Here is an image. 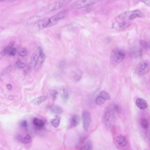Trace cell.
Listing matches in <instances>:
<instances>
[{
  "label": "cell",
  "mask_w": 150,
  "mask_h": 150,
  "mask_svg": "<svg viewBox=\"0 0 150 150\" xmlns=\"http://www.w3.org/2000/svg\"><path fill=\"white\" fill-rule=\"evenodd\" d=\"M45 55L41 47H38L32 55L29 62L30 68L38 70L40 68L45 59Z\"/></svg>",
  "instance_id": "cell-1"
},
{
  "label": "cell",
  "mask_w": 150,
  "mask_h": 150,
  "mask_svg": "<svg viewBox=\"0 0 150 150\" xmlns=\"http://www.w3.org/2000/svg\"><path fill=\"white\" fill-rule=\"evenodd\" d=\"M144 14L138 10L128 11L121 13L118 16L117 18L122 21H128L137 18H142Z\"/></svg>",
  "instance_id": "cell-2"
},
{
  "label": "cell",
  "mask_w": 150,
  "mask_h": 150,
  "mask_svg": "<svg viewBox=\"0 0 150 150\" xmlns=\"http://www.w3.org/2000/svg\"><path fill=\"white\" fill-rule=\"evenodd\" d=\"M125 53L124 51L119 48H116L113 50L110 55L111 64L116 66L119 64L124 59Z\"/></svg>",
  "instance_id": "cell-3"
},
{
  "label": "cell",
  "mask_w": 150,
  "mask_h": 150,
  "mask_svg": "<svg viewBox=\"0 0 150 150\" xmlns=\"http://www.w3.org/2000/svg\"><path fill=\"white\" fill-rule=\"evenodd\" d=\"M103 120L106 128L108 130H111L114 126L115 122V117L112 110L107 108L104 115Z\"/></svg>",
  "instance_id": "cell-4"
},
{
  "label": "cell",
  "mask_w": 150,
  "mask_h": 150,
  "mask_svg": "<svg viewBox=\"0 0 150 150\" xmlns=\"http://www.w3.org/2000/svg\"><path fill=\"white\" fill-rule=\"evenodd\" d=\"M102 0H77L71 4V8L73 9H81L90 7L96 3Z\"/></svg>",
  "instance_id": "cell-5"
},
{
  "label": "cell",
  "mask_w": 150,
  "mask_h": 150,
  "mask_svg": "<svg viewBox=\"0 0 150 150\" xmlns=\"http://www.w3.org/2000/svg\"><path fill=\"white\" fill-rule=\"evenodd\" d=\"M68 13V12L67 11H63L58 12L51 17L48 18V28L57 24L61 20L67 16Z\"/></svg>",
  "instance_id": "cell-6"
},
{
  "label": "cell",
  "mask_w": 150,
  "mask_h": 150,
  "mask_svg": "<svg viewBox=\"0 0 150 150\" xmlns=\"http://www.w3.org/2000/svg\"><path fill=\"white\" fill-rule=\"evenodd\" d=\"M150 64L148 61H142L136 66L135 72L140 76H144L149 72Z\"/></svg>",
  "instance_id": "cell-7"
},
{
  "label": "cell",
  "mask_w": 150,
  "mask_h": 150,
  "mask_svg": "<svg viewBox=\"0 0 150 150\" xmlns=\"http://www.w3.org/2000/svg\"><path fill=\"white\" fill-rule=\"evenodd\" d=\"M72 1V0H60L55 2L48 5L47 8V11L48 12H53L55 11L60 9L69 4Z\"/></svg>",
  "instance_id": "cell-8"
},
{
  "label": "cell",
  "mask_w": 150,
  "mask_h": 150,
  "mask_svg": "<svg viewBox=\"0 0 150 150\" xmlns=\"http://www.w3.org/2000/svg\"><path fill=\"white\" fill-rule=\"evenodd\" d=\"M83 127L85 131H87L90 127L91 122V116L90 113L87 111H84L82 115Z\"/></svg>",
  "instance_id": "cell-9"
},
{
  "label": "cell",
  "mask_w": 150,
  "mask_h": 150,
  "mask_svg": "<svg viewBox=\"0 0 150 150\" xmlns=\"http://www.w3.org/2000/svg\"><path fill=\"white\" fill-rule=\"evenodd\" d=\"M130 23L128 21H122L115 23L113 25V28L117 30H123L130 26Z\"/></svg>",
  "instance_id": "cell-10"
},
{
  "label": "cell",
  "mask_w": 150,
  "mask_h": 150,
  "mask_svg": "<svg viewBox=\"0 0 150 150\" xmlns=\"http://www.w3.org/2000/svg\"><path fill=\"white\" fill-rule=\"evenodd\" d=\"M116 142L119 146L121 147H125L128 144L127 139L124 136L119 135L116 139Z\"/></svg>",
  "instance_id": "cell-11"
},
{
  "label": "cell",
  "mask_w": 150,
  "mask_h": 150,
  "mask_svg": "<svg viewBox=\"0 0 150 150\" xmlns=\"http://www.w3.org/2000/svg\"><path fill=\"white\" fill-rule=\"evenodd\" d=\"M136 105L138 108L142 110H144L148 107V104L146 100L141 98H139L136 99Z\"/></svg>",
  "instance_id": "cell-12"
},
{
  "label": "cell",
  "mask_w": 150,
  "mask_h": 150,
  "mask_svg": "<svg viewBox=\"0 0 150 150\" xmlns=\"http://www.w3.org/2000/svg\"><path fill=\"white\" fill-rule=\"evenodd\" d=\"M15 42L14 41H12L11 43H10L9 45H8L6 47H4L1 52H0V59L2 58L3 57L5 56L6 54H9L10 50L15 45Z\"/></svg>",
  "instance_id": "cell-13"
},
{
  "label": "cell",
  "mask_w": 150,
  "mask_h": 150,
  "mask_svg": "<svg viewBox=\"0 0 150 150\" xmlns=\"http://www.w3.org/2000/svg\"><path fill=\"white\" fill-rule=\"evenodd\" d=\"M130 55L132 57L134 58H137L140 57L141 54H142V51L140 48L138 47H134L132 48V49L130 50Z\"/></svg>",
  "instance_id": "cell-14"
},
{
  "label": "cell",
  "mask_w": 150,
  "mask_h": 150,
  "mask_svg": "<svg viewBox=\"0 0 150 150\" xmlns=\"http://www.w3.org/2000/svg\"><path fill=\"white\" fill-rule=\"evenodd\" d=\"M18 140L22 143L24 144H29L32 142V138L31 136L29 134L26 135L24 137H22L21 136L18 135L17 137Z\"/></svg>",
  "instance_id": "cell-15"
},
{
  "label": "cell",
  "mask_w": 150,
  "mask_h": 150,
  "mask_svg": "<svg viewBox=\"0 0 150 150\" xmlns=\"http://www.w3.org/2000/svg\"><path fill=\"white\" fill-rule=\"evenodd\" d=\"M80 122V117L77 115H74L70 119V126L72 127H77Z\"/></svg>",
  "instance_id": "cell-16"
},
{
  "label": "cell",
  "mask_w": 150,
  "mask_h": 150,
  "mask_svg": "<svg viewBox=\"0 0 150 150\" xmlns=\"http://www.w3.org/2000/svg\"><path fill=\"white\" fill-rule=\"evenodd\" d=\"M47 97L46 96H41V97H38V98L34 99L31 103L33 105H39L44 101H45Z\"/></svg>",
  "instance_id": "cell-17"
},
{
  "label": "cell",
  "mask_w": 150,
  "mask_h": 150,
  "mask_svg": "<svg viewBox=\"0 0 150 150\" xmlns=\"http://www.w3.org/2000/svg\"><path fill=\"white\" fill-rule=\"evenodd\" d=\"M60 94L63 99L65 101H67L69 98L70 93L68 89H62L60 91Z\"/></svg>",
  "instance_id": "cell-18"
},
{
  "label": "cell",
  "mask_w": 150,
  "mask_h": 150,
  "mask_svg": "<svg viewBox=\"0 0 150 150\" xmlns=\"http://www.w3.org/2000/svg\"><path fill=\"white\" fill-rule=\"evenodd\" d=\"M92 144L90 140L84 143L83 145L81 147L80 150H92Z\"/></svg>",
  "instance_id": "cell-19"
},
{
  "label": "cell",
  "mask_w": 150,
  "mask_h": 150,
  "mask_svg": "<svg viewBox=\"0 0 150 150\" xmlns=\"http://www.w3.org/2000/svg\"><path fill=\"white\" fill-rule=\"evenodd\" d=\"M33 123L34 126L38 128H42L45 126L44 121L41 119L38 118H35L33 119Z\"/></svg>",
  "instance_id": "cell-20"
},
{
  "label": "cell",
  "mask_w": 150,
  "mask_h": 150,
  "mask_svg": "<svg viewBox=\"0 0 150 150\" xmlns=\"http://www.w3.org/2000/svg\"><path fill=\"white\" fill-rule=\"evenodd\" d=\"M60 118L58 115H55L53 119L51 121V125L55 128H57L60 125Z\"/></svg>",
  "instance_id": "cell-21"
},
{
  "label": "cell",
  "mask_w": 150,
  "mask_h": 150,
  "mask_svg": "<svg viewBox=\"0 0 150 150\" xmlns=\"http://www.w3.org/2000/svg\"><path fill=\"white\" fill-rule=\"evenodd\" d=\"M58 94V91L55 89H53L50 90L48 93V95L49 98L53 100H55L57 98V95Z\"/></svg>",
  "instance_id": "cell-22"
},
{
  "label": "cell",
  "mask_w": 150,
  "mask_h": 150,
  "mask_svg": "<svg viewBox=\"0 0 150 150\" xmlns=\"http://www.w3.org/2000/svg\"><path fill=\"white\" fill-rule=\"evenodd\" d=\"M51 110L54 113L57 114H60L62 113L63 112V110L60 107L57 105H53L51 107Z\"/></svg>",
  "instance_id": "cell-23"
},
{
  "label": "cell",
  "mask_w": 150,
  "mask_h": 150,
  "mask_svg": "<svg viewBox=\"0 0 150 150\" xmlns=\"http://www.w3.org/2000/svg\"><path fill=\"white\" fill-rule=\"evenodd\" d=\"M100 95L105 100H109L110 99V96L109 93L105 91H102L100 93Z\"/></svg>",
  "instance_id": "cell-24"
},
{
  "label": "cell",
  "mask_w": 150,
  "mask_h": 150,
  "mask_svg": "<svg viewBox=\"0 0 150 150\" xmlns=\"http://www.w3.org/2000/svg\"><path fill=\"white\" fill-rule=\"evenodd\" d=\"M105 102V100L101 97L100 95H99L96 98V102L97 105H103Z\"/></svg>",
  "instance_id": "cell-25"
},
{
  "label": "cell",
  "mask_w": 150,
  "mask_h": 150,
  "mask_svg": "<svg viewBox=\"0 0 150 150\" xmlns=\"http://www.w3.org/2000/svg\"><path fill=\"white\" fill-rule=\"evenodd\" d=\"M141 125L144 129H147L149 127V122L146 119H144L141 120Z\"/></svg>",
  "instance_id": "cell-26"
},
{
  "label": "cell",
  "mask_w": 150,
  "mask_h": 150,
  "mask_svg": "<svg viewBox=\"0 0 150 150\" xmlns=\"http://www.w3.org/2000/svg\"><path fill=\"white\" fill-rule=\"evenodd\" d=\"M27 54V51L25 48L23 47L19 49L18 51V54L21 57H25Z\"/></svg>",
  "instance_id": "cell-27"
},
{
  "label": "cell",
  "mask_w": 150,
  "mask_h": 150,
  "mask_svg": "<svg viewBox=\"0 0 150 150\" xmlns=\"http://www.w3.org/2000/svg\"><path fill=\"white\" fill-rule=\"evenodd\" d=\"M140 44H141V46L146 50H148L149 48V45L146 41H144V40H141L140 41Z\"/></svg>",
  "instance_id": "cell-28"
},
{
  "label": "cell",
  "mask_w": 150,
  "mask_h": 150,
  "mask_svg": "<svg viewBox=\"0 0 150 150\" xmlns=\"http://www.w3.org/2000/svg\"><path fill=\"white\" fill-rule=\"evenodd\" d=\"M16 65L17 67L19 68H24L26 67V64L20 61L17 62Z\"/></svg>",
  "instance_id": "cell-29"
},
{
  "label": "cell",
  "mask_w": 150,
  "mask_h": 150,
  "mask_svg": "<svg viewBox=\"0 0 150 150\" xmlns=\"http://www.w3.org/2000/svg\"><path fill=\"white\" fill-rule=\"evenodd\" d=\"M16 48L12 47L10 50L9 52V54L10 56H14L16 55Z\"/></svg>",
  "instance_id": "cell-30"
},
{
  "label": "cell",
  "mask_w": 150,
  "mask_h": 150,
  "mask_svg": "<svg viewBox=\"0 0 150 150\" xmlns=\"http://www.w3.org/2000/svg\"><path fill=\"white\" fill-rule=\"evenodd\" d=\"M21 126L22 127L26 128L28 126L27 122L26 120H23L21 122Z\"/></svg>",
  "instance_id": "cell-31"
},
{
  "label": "cell",
  "mask_w": 150,
  "mask_h": 150,
  "mask_svg": "<svg viewBox=\"0 0 150 150\" xmlns=\"http://www.w3.org/2000/svg\"><path fill=\"white\" fill-rule=\"evenodd\" d=\"M6 87H7V89H8L9 91H11V90H12V85L10 84H8L6 85Z\"/></svg>",
  "instance_id": "cell-32"
},
{
  "label": "cell",
  "mask_w": 150,
  "mask_h": 150,
  "mask_svg": "<svg viewBox=\"0 0 150 150\" xmlns=\"http://www.w3.org/2000/svg\"><path fill=\"white\" fill-rule=\"evenodd\" d=\"M81 77V75H80V74H79V73H77V74L76 73V74L75 75V79H80Z\"/></svg>",
  "instance_id": "cell-33"
},
{
  "label": "cell",
  "mask_w": 150,
  "mask_h": 150,
  "mask_svg": "<svg viewBox=\"0 0 150 150\" xmlns=\"http://www.w3.org/2000/svg\"><path fill=\"white\" fill-rule=\"evenodd\" d=\"M10 1H16V0H10Z\"/></svg>",
  "instance_id": "cell-34"
},
{
  "label": "cell",
  "mask_w": 150,
  "mask_h": 150,
  "mask_svg": "<svg viewBox=\"0 0 150 150\" xmlns=\"http://www.w3.org/2000/svg\"><path fill=\"white\" fill-rule=\"evenodd\" d=\"M4 1V0H0V1Z\"/></svg>",
  "instance_id": "cell-35"
}]
</instances>
